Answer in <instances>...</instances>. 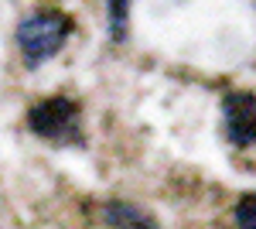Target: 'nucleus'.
Segmentation results:
<instances>
[{
  "mask_svg": "<svg viewBox=\"0 0 256 229\" xmlns=\"http://www.w3.org/2000/svg\"><path fill=\"white\" fill-rule=\"evenodd\" d=\"M72 18L65 11H34L31 18L20 21L18 28V48L28 65H41L48 58H55L65 48V41L72 38Z\"/></svg>",
  "mask_w": 256,
  "mask_h": 229,
  "instance_id": "obj_1",
  "label": "nucleus"
},
{
  "mask_svg": "<svg viewBox=\"0 0 256 229\" xmlns=\"http://www.w3.org/2000/svg\"><path fill=\"white\" fill-rule=\"evenodd\" d=\"M28 127L41 137V140H76L79 137V103L68 96H48L31 106L28 113Z\"/></svg>",
  "mask_w": 256,
  "mask_h": 229,
  "instance_id": "obj_2",
  "label": "nucleus"
},
{
  "mask_svg": "<svg viewBox=\"0 0 256 229\" xmlns=\"http://www.w3.org/2000/svg\"><path fill=\"white\" fill-rule=\"evenodd\" d=\"M222 127L226 137L236 147H253L256 144V96L246 89H236L222 99Z\"/></svg>",
  "mask_w": 256,
  "mask_h": 229,
  "instance_id": "obj_3",
  "label": "nucleus"
},
{
  "mask_svg": "<svg viewBox=\"0 0 256 229\" xmlns=\"http://www.w3.org/2000/svg\"><path fill=\"white\" fill-rule=\"evenodd\" d=\"M99 222L106 229H158L154 215L144 212L134 202H102L99 205Z\"/></svg>",
  "mask_w": 256,
  "mask_h": 229,
  "instance_id": "obj_4",
  "label": "nucleus"
},
{
  "mask_svg": "<svg viewBox=\"0 0 256 229\" xmlns=\"http://www.w3.org/2000/svg\"><path fill=\"white\" fill-rule=\"evenodd\" d=\"M106 14H110V35H113V41H123V35H126L130 0H106Z\"/></svg>",
  "mask_w": 256,
  "mask_h": 229,
  "instance_id": "obj_5",
  "label": "nucleus"
},
{
  "mask_svg": "<svg viewBox=\"0 0 256 229\" xmlns=\"http://www.w3.org/2000/svg\"><path fill=\"white\" fill-rule=\"evenodd\" d=\"M232 219H236L239 229H256V191L250 195H242L236 202V212H232Z\"/></svg>",
  "mask_w": 256,
  "mask_h": 229,
  "instance_id": "obj_6",
  "label": "nucleus"
}]
</instances>
